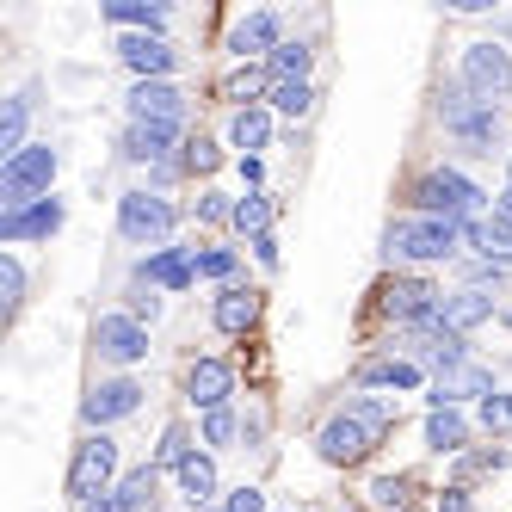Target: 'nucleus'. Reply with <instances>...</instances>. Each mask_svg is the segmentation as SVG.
<instances>
[{
	"label": "nucleus",
	"instance_id": "obj_1",
	"mask_svg": "<svg viewBox=\"0 0 512 512\" xmlns=\"http://www.w3.org/2000/svg\"><path fill=\"white\" fill-rule=\"evenodd\" d=\"M482 186H475L469 173H457V167H432L420 186H414V204H420V216H451V223H482Z\"/></svg>",
	"mask_w": 512,
	"mask_h": 512
},
{
	"label": "nucleus",
	"instance_id": "obj_2",
	"mask_svg": "<svg viewBox=\"0 0 512 512\" xmlns=\"http://www.w3.org/2000/svg\"><path fill=\"white\" fill-rule=\"evenodd\" d=\"M469 223H451V216H408V223L389 229V260H451Z\"/></svg>",
	"mask_w": 512,
	"mask_h": 512
},
{
	"label": "nucleus",
	"instance_id": "obj_3",
	"mask_svg": "<svg viewBox=\"0 0 512 512\" xmlns=\"http://www.w3.org/2000/svg\"><path fill=\"white\" fill-rule=\"evenodd\" d=\"M50 179H56V149L50 142H31V149H19L7 167H0V204L7 210L38 204V192H50Z\"/></svg>",
	"mask_w": 512,
	"mask_h": 512
},
{
	"label": "nucleus",
	"instance_id": "obj_4",
	"mask_svg": "<svg viewBox=\"0 0 512 512\" xmlns=\"http://www.w3.org/2000/svg\"><path fill=\"white\" fill-rule=\"evenodd\" d=\"M112 475H118V445H112L105 432L81 438V445H75V463H68V494L87 506V500H99V494H112Z\"/></svg>",
	"mask_w": 512,
	"mask_h": 512
},
{
	"label": "nucleus",
	"instance_id": "obj_5",
	"mask_svg": "<svg viewBox=\"0 0 512 512\" xmlns=\"http://www.w3.org/2000/svg\"><path fill=\"white\" fill-rule=\"evenodd\" d=\"M438 118H445L451 136H463L469 149H488L494 155V142H500V118H494V105L488 99H475L463 87H451L445 99H438Z\"/></svg>",
	"mask_w": 512,
	"mask_h": 512
},
{
	"label": "nucleus",
	"instance_id": "obj_6",
	"mask_svg": "<svg viewBox=\"0 0 512 512\" xmlns=\"http://www.w3.org/2000/svg\"><path fill=\"white\" fill-rule=\"evenodd\" d=\"M377 438H383V426H371L364 414H352V408H346V414H334V420L321 426L315 445H321V457H327V463H364V457L377 451Z\"/></svg>",
	"mask_w": 512,
	"mask_h": 512
},
{
	"label": "nucleus",
	"instance_id": "obj_7",
	"mask_svg": "<svg viewBox=\"0 0 512 512\" xmlns=\"http://www.w3.org/2000/svg\"><path fill=\"white\" fill-rule=\"evenodd\" d=\"M463 93L475 99H494V93H512V50L506 44H469L463 50Z\"/></svg>",
	"mask_w": 512,
	"mask_h": 512
},
{
	"label": "nucleus",
	"instance_id": "obj_8",
	"mask_svg": "<svg viewBox=\"0 0 512 512\" xmlns=\"http://www.w3.org/2000/svg\"><path fill=\"white\" fill-rule=\"evenodd\" d=\"M173 223H179V210L161 192H124L118 198V229H124V241H161Z\"/></svg>",
	"mask_w": 512,
	"mask_h": 512
},
{
	"label": "nucleus",
	"instance_id": "obj_9",
	"mask_svg": "<svg viewBox=\"0 0 512 512\" xmlns=\"http://www.w3.org/2000/svg\"><path fill=\"white\" fill-rule=\"evenodd\" d=\"M438 309H445V297H438L426 278H395V284L383 290V315H395L401 327H432Z\"/></svg>",
	"mask_w": 512,
	"mask_h": 512
},
{
	"label": "nucleus",
	"instance_id": "obj_10",
	"mask_svg": "<svg viewBox=\"0 0 512 512\" xmlns=\"http://www.w3.org/2000/svg\"><path fill=\"white\" fill-rule=\"evenodd\" d=\"M93 346L105 364H136V358H149V327L130 321V315H99L93 321Z\"/></svg>",
	"mask_w": 512,
	"mask_h": 512
},
{
	"label": "nucleus",
	"instance_id": "obj_11",
	"mask_svg": "<svg viewBox=\"0 0 512 512\" xmlns=\"http://www.w3.org/2000/svg\"><path fill=\"white\" fill-rule=\"evenodd\" d=\"M142 408V383H130V377H112V383H93L87 389V401H81V414L93 420V426H112V420H130Z\"/></svg>",
	"mask_w": 512,
	"mask_h": 512
},
{
	"label": "nucleus",
	"instance_id": "obj_12",
	"mask_svg": "<svg viewBox=\"0 0 512 512\" xmlns=\"http://www.w3.org/2000/svg\"><path fill=\"white\" fill-rule=\"evenodd\" d=\"M62 229V198H38L25 210H0V241H50Z\"/></svg>",
	"mask_w": 512,
	"mask_h": 512
},
{
	"label": "nucleus",
	"instance_id": "obj_13",
	"mask_svg": "<svg viewBox=\"0 0 512 512\" xmlns=\"http://www.w3.org/2000/svg\"><path fill=\"white\" fill-rule=\"evenodd\" d=\"M179 112H186V93L173 81H142L130 93V124H179Z\"/></svg>",
	"mask_w": 512,
	"mask_h": 512
},
{
	"label": "nucleus",
	"instance_id": "obj_14",
	"mask_svg": "<svg viewBox=\"0 0 512 512\" xmlns=\"http://www.w3.org/2000/svg\"><path fill=\"white\" fill-rule=\"evenodd\" d=\"M186 395H192V408H204V414H216L223 401L235 395V371L223 358H198L192 371H186Z\"/></svg>",
	"mask_w": 512,
	"mask_h": 512
},
{
	"label": "nucleus",
	"instance_id": "obj_15",
	"mask_svg": "<svg viewBox=\"0 0 512 512\" xmlns=\"http://www.w3.org/2000/svg\"><path fill=\"white\" fill-rule=\"evenodd\" d=\"M136 278L142 284H161V290H186L198 278V253L192 247H161V253H149V260L136 266Z\"/></svg>",
	"mask_w": 512,
	"mask_h": 512
},
{
	"label": "nucleus",
	"instance_id": "obj_16",
	"mask_svg": "<svg viewBox=\"0 0 512 512\" xmlns=\"http://www.w3.org/2000/svg\"><path fill=\"white\" fill-rule=\"evenodd\" d=\"M494 315V297H488V290H451V297H445V309H438V327H451V334H469V327H482Z\"/></svg>",
	"mask_w": 512,
	"mask_h": 512
},
{
	"label": "nucleus",
	"instance_id": "obj_17",
	"mask_svg": "<svg viewBox=\"0 0 512 512\" xmlns=\"http://www.w3.org/2000/svg\"><path fill=\"white\" fill-rule=\"evenodd\" d=\"M118 56H124L130 68H136V75H142V81H161V75H167V68L179 62L167 38H142V31H136V38H124V44H118Z\"/></svg>",
	"mask_w": 512,
	"mask_h": 512
},
{
	"label": "nucleus",
	"instance_id": "obj_18",
	"mask_svg": "<svg viewBox=\"0 0 512 512\" xmlns=\"http://www.w3.org/2000/svg\"><path fill=\"white\" fill-rule=\"evenodd\" d=\"M210 321H216V334H247V327L260 321V297H253V290H241V284H229L223 297H216Z\"/></svg>",
	"mask_w": 512,
	"mask_h": 512
},
{
	"label": "nucleus",
	"instance_id": "obj_19",
	"mask_svg": "<svg viewBox=\"0 0 512 512\" xmlns=\"http://www.w3.org/2000/svg\"><path fill=\"white\" fill-rule=\"evenodd\" d=\"M463 241H475V253H482L488 266H512V223L494 210V216H482V223H469L463 229Z\"/></svg>",
	"mask_w": 512,
	"mask_h": 512
},
{
	"label": "nucleus",
	"instance_id": "obj_20",
	"mask_svg": "<svg viewBox=\"0 0 512 512\" xmlns=\"http://www.w3.org/2000/svg\"><path fill=\"white\" fill-rule=\"evenodd\" d=\"M457 395H494V383H488V371H475V364H451V371H438V383H432V408H451Z\"/></svg>",
	"mask_w": 512,
	"mask_h": 512
},
{
	"label": "nucleus",
	"instance_id": "obj_21",
	"mask_svg": "<svg viewBox=\"0 0 512 512\" xmlns=\"http://www.w3.org/2000/svg\"><path fill=\"white\" fill-rule=\"evenodd\" d=\"M229 50H235V56L278 50V13H247V19H235V31H229Z\"/></svg>",
	"mask_w": 512,
	"mask_h": 512
},
{
	"label": "nucleus",
	"instance_id": "obj_22",
	"mask_svg": "<svg viewBox=\"0 0 512 512\" xmlns=\"http://www.w3.org/2000/svg\"><path fill=\"white\" fill-rule=\"evenodd\" d=\"M358 383L364 389H414L420 383V364L414 358H364L358 364Z\"/></svg>",
	"mask_w": 512,
	"mask_h": 512
},
{
	"label": "nucleus",
	"instance_id": "obj_23",
	"mask_svg": "<svg viewBox=\"0 0 512 512\" xmlns=\"http://www.w3.org/2000/svg\"><path fill=\"white\" fill-rule=\"evenodd\" d=\"M99 13L112 25H136L142 38H161V25H167V7H155V0H105Z\"/></svg>",
	"mask_w": 512,
	"mask_h": 512
},
{
	"label": "nucleus",
	"instance_id": "obj_24",
	"mask_svg": "<svg viewBox=\"0 0 512 512\" xmlns=\"http://www.w3.org/2000/svg\"><path fill=\"white\" fill-rule=\"evenodd\" d=\"M426 445L445 451V457H457V451L469 445V420H463L457 408H432V414H426Z\"/></svg>",
	"mask_w": 512,
	"mask_h": 512
},
{
	"label": "nucleus",
	"instance_id": "obj_25",
	"mask_svg": "<svg viewBox=\"0 0 512 512\" xmlns=\"http://www.w3.org/2000/svg\"><path fill=\"white\" fill-rule=\"evenodd\" d=\"M173 136H179V124H130L124 155H130V161H161V155L173 149Z\"/></svg>",
	"mask_w": 512,
	"mask_h": 512
},
{
	"label": "nucleus",
	"instance_id": "obj_26",
	"mask_svg": "<svg viewBox=\"0 0 512 512\" xmlns=\"http://www.w3.org/2000/svg\"><path fill=\"white\" fill-rule=\"evenodd\" d=\"M173 475H179V494H186L192 506H204V500L216 494V463H210V457H198V451H192L186 463H179Z\"/></svg>",
	"mask_w": 512,
	"mask_h": 512
},
{
	"label": "nucleus",
	"instance_id": "obj_27",
	"mask_svg": "<svg viewBox=\"0 0 512 512\" xmlns=\"http://www.w3.org/2000/svg\"><path fill=\"white\" fill-rule=\"evenodd\" d=\"M229 136H235V149H266V142H272V118L260 112V105H241V112H235V124H229Z\"/></svg>",
	"mask_w": 512,
	"mask_h": 512
},
{
	"label": "nucleus",
	"instance_id": "obj_28",
	"mask_svg": "<svg viewBox=\"0 0 512 512\" xmlns=\"http://www.w3.org/2000/svg\"><path fill=\"white\" fill-rule=\"evenodd\" d=\"M309 56H315L309 44H278V50L266 56V75H272V87H278V81H303V75H309Z\"/></svg>",
	"mask_w": 512,
	"mask_h": 512
},
{
	"label": "nucleus",
	"instance_id": "obj_29",
	"mask_svg": "<svg viewBox=\"0 0 512 512\" xmlns=\"http://www.w3.org/2000/svg\"><path fill=\"white\" fill-rule=\"evenodd\" d=\"M118 500L130 512H155V469H130L124 482H118Z\"/></svg>",
	"mask_w": 512,
	"mask_h": 512
},
{
	"label": "nucleus",
	"instance_id": "obj_30",
	"mask_svg": "<svg viewBox=\"0 0 512 512\" xmlns=\"http://www.w3.org/2000/svg\"><path fill=\"white\" fill-rule=\"evenodd\" d=\"M229 223H235L241 235H253V241H260V235H272V204H266V198H241Z\"/></svg>",
	"mask_w": 512,
	"mask_h": 512
},
{
	"label": "nucleus",
	"instance_id": "obj_31",
	"mask_svg": "<svg viewBox=\"0 0 512 512\" xmlns=\"http://www.w3.org/2000/svg\"><path fill=\"white\" fill-rule=\"evenodd\" d=\"M272 105H278L284 118H309L315 87H309V81H278V87H272Z\"/></svg>",
	"mask_w": 512,
	"mask_h": 512
},
{
	"label": "nucleus",
	"instance_id": "obj_32",
	"mask_svg": "<svg viewBox=\"0 0 512 512\" xmlns=\"http://www.w3.org/2000/svg\"><path fill=\"white\" fill-rule=\"evenodd\" d=\"M19 136H25V99H7V112H0V155H7V161L25 149Z\"/></svg>",
	"mask_w": 512,
	"mask_h": 512
},
{
	"label": "nucleus",
	"instance_id": "obj_33",
	"mask_svg": "<svg viewBox=\"0 0 512 512\" xmlns=\"http://www.w3.org/2000/svg\"><path fill=\"white\" fill-rule=\"evenodd\" d=\"M371 500H377L383 512H408V482H401V475H383V482L371 488Z\"/></svg>",
	"mask_w": 512,
	"mask_h": 512
},
{
	"label": "nucleus",
	"instance_id": "obj_34",
	"mask_svg": "<svg viewBox=\"0 0 512 512\" xmlns=\"http://www.w3.org/2000/svg\"><path fill=\"white\" fill-rule=\"evenodd\" d=\"M198 278H235V253L229 247H204L198 253Z\"/></svg>",
	"mask_w": 512,
	"mask_h": 512
},
{
	"label": "nucleus",
	"instance_id": "obj_35",
	"mask_svg": "<svg viewBox=\"0 0 512 512\" xmlns=\"http://www.w3.org/2000/svg\"><path fill=\"white\" fill-rule=\"evenodd\" d=\"M19 290H25V272H19V260H0V309H19Z\"/></svg>",
	"mask_w": 512,
	"mask_h": 512
},
{
	"label": "nucleus",
	"instance_id": "obj_36",
	"mask_svg": "<svg viewBox=\"0 0 512 512\" xmlns=\"http://www.w3.org/2000/svg\"><path fill=\"white\" fill-rule=\"evenodd\" d=\"M482 426H488V432H512V395L494 389V395L482 401Z\"/></svg>",
	"mask_w": 512,
	"mask_h": 512
},
{
	"label": "nucleus",
	"instance_id": "obj_37",
	"mask_svg": "<svg viewBox=\"0 0 512 512\" xmlns=\"http://www.w3.org/2000/svg\"><path fill=\"white\" fill-rule=\"evenodd\" d=\"M260 81H266L260 68H235V75L223 81V99H253V93H260Z\"/></svg>",
	"mask_w": 512,
	"mask_h": 512
},
{
	"label": "nucleus",
	"instance_id": "obj_38",
	"mask_svg": "<svg viewBox=\"0 0 512 512\" xmlns=\"http://www.w3.org/2000/svg\"><path fill=\"white\" fill-rule=\"evenodd\" d=\"M229 438H235V414H229V408L204 414V445H229Z\"/></svg>",
	"mask_w": 512,
	"mask_h": 512
},
{
	"label": "nucleus",
	"instance_id": "obj_39",
	"mask_svg": "<svg viewBox=\"0 0 512 512\" xmlns=\"http://www.w3.org/2000/svg\"><path fill=\"white\" fill-rule=\"evenodd\" d=\"M192 451H186V432H179V426H167V438H161V451H155V463H167V469H179V463H186Z\"/></svg>",
	"mask_w": 512,
	"mask_h": 512
},
{
	"label": "nucleus",
	"instance_id": "obj_40",
	"mask_svg": "<svg viewBox=\"0 0 512 512\" xmlns=\"http://www.w3.org/2000/svg\"><path fill=\"white\" fill-rule=\"evenodd\" d=\"M216 161H223V155H216V142H204V136H198V142H186V167H192V173H210Z\"/></svg>",
	"mask_w": 512,
	"mask_h": 512
},
{
	"label": "nucleus",
	"instance_id": "obj_41",
	"mask_svg": "<svg viewBox=\"0 0 512 512\" xmlns=\"http://www.w3.org/2000/svg\"><path fill=\"white\" fill-rule=\"evenodd\" d=\"M482 469H506V451L494 445V451H475V457H463V475H482Z\"/></svg>",
	"mask_w": 512,
	"mask_h": 512
},
{
	"label": "nucleus",
	"instance_id": "obj_42",
	"mask_svg": "<svg viewBox=\"0 0 512 512\" xmlns=\"http://www.w3.org/2000/svg\"><path fill=\"white\" fill-rule=\"evenodd\" d=\"M223 512H266V500H260V488H235Z\"/></svg>",
	"mask_w": 512,
	"mask_h": 512
},
{
	"label": "nucleus",
	"instance_id": "obj_43",
	"mask_svg": "<svg viewBox=\"0 0 512 512\" xmlns=\"http://www.w3.org/2000/svg\"><path fill=\"white\" fill-rule=\"evenodd\" d=\"M198 216H204V223H223V216H235V210L216 198V192H204V198H198Z\"/></svg>",
	"mask_w": 512,
	"mask_h": 512
},
{
	"label": "nucleus",
	"instance_id": "obj_44",
	"mask_svg": "<svg viewBox=\"0 0 512 512\" xmlns=\"http://www.w3.org/2000/svg\"><path fill=\"white\" fill-rule=\"evenodd\" d=\"M438 512H475V506H469L463 488H445V494H438Z\"/></svg>",
	"mask_w": 512,
	"mask_h": 512
},
{
	"label": "nucleus",
	"instance_id": "obj_45",
	"mask_svg": "<svg viewBox=\"0 0 512 512\" xmlns=\"http://www.w3.org/2000/svg\"><path fill=\"white\" fill-rule=\"evenodd\" d=\"M155 309H161V303H155V297H142V290H136V297H130V321H142V315L155 321Z\"/></svg>",
	"mask_w": 512,
	"mask_h": 512
},
{
	"label": "nucleus",
	"instance_id": "obj_46",
	"mask_svg": "<svg viewBox=\"0 0 512 512\" xmlns=\"http://www.w3.org/2000/svg\"><path fill=\"white\" fill-rule=\"evenodd\" d=\"M81 512H130V506H124V500H118V494H99V500H87V506H81Z\"/></svg>",
	"mask_w": 512,
	"mask_h": 512
},
{
	"label": "nucleus",
	"instance_id": "obj_47",
	"mask_svg": "<svg viewBox=\"0 0 512 512\" xmlns=\"http://www.w3.org/2000/svg\"><path fill=\"white\" fill-rule=\"evenodd\" d=\"M253 253H260V266H278V241H272V235L253 241Z\"/></svg>",
	"mask_w": 512,
	"mask_h": 512
},
{
	"label": "nucleus",
	"instance_id": "obj_48",
	"mask_svg": "<svg viewBox=\"0 0 512 512\" xmlns=\"http://www.w3.org/2000/svg\"><path fill=\"white\" fill-rule=\"evenodd\" d=\"M500 216H506V223H512V186L500 192Z\"/></svg>",
	"mask_w": 512,
	"mask_h": 512
},
{
	"label": "nucleus",
	"instance_id": "obj_49",
	"mask_svg": "<svg viewBox=\"0 0 512 512\" xmlns=\"http://www.w3.org/2000/svg\"><path fill=\"white\" fill-rule=\"evenodd\" d=\"M506 186H512V155H506Z\"/></svg>",
	"mask_w": 512,
	"mask_h": 512
},
{
	"label": "nucleus",
	"instance_id": "obj_50",
	"mask_svg": "<svg viewBox=\"0 0 512 512\" xmlns=\"http://www.w3.org/2000/svg\"><path fill=\"white\" fill-rule=\"evenodd\" d=\"M506 327H512V309H506Z\"/></svg>",
	"mask_w": 512,
	"mask_h": 512
}]
</instances>
